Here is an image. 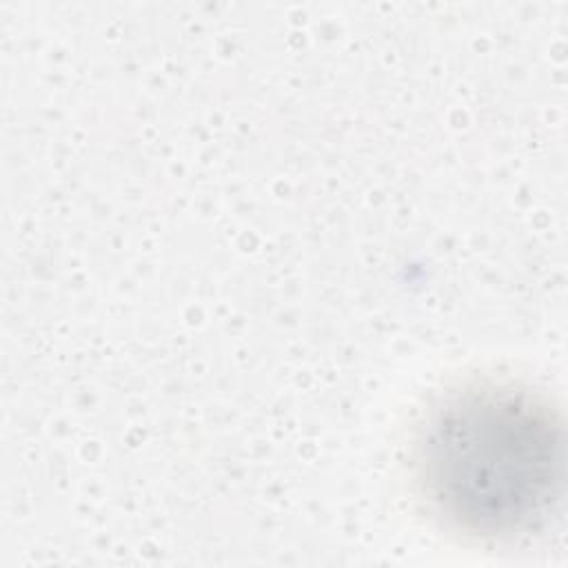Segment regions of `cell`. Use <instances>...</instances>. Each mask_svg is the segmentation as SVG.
<instances>
[{
  "label": "cell",
  "mask_w": 568,
  "mask_h": 568,
  "mask_svg": "<svg viewBox=\"0 0 568 568\" xmlns=\"http://www.w3.org/2000/svg\"><path fill=\"white\" fill-rule=\"evenodd\" d=\"M410 468L446 526L493 541L528 539L561 510V415L528 384L468 379L424 413Z\"/></svg>",
  "instance_id": "cell-1"
}]
</instances>
